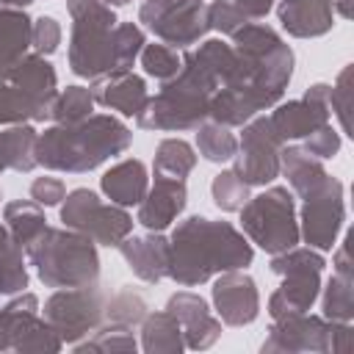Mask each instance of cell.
<instances>
[{"label": "cell", "mask_w": 354, "mask_h": 354, "mask_svg": "<svg viewBox=\"0 0 354 354\" xmlns=\"http://www.w3.org/2000/svg\"><path fill=\"white\" fill-rule=\"evenodd\" d=\"M144 44H147L144 30H141L136 22H122V25H116V28H113V36H111L113 72H127V69L138 61V53H141Z\"/></svg>", "instance_id": "e575fe53"}, {"label": "cell", "mask_w": 354, "mask_h": 354, "mask_svg": "<svg viewBox=\"0 0 354 354\" xmlns=\"http://www.w3.org/2000/svg\"><path fill=\"white\" fill-rule=\"evenodd\" d=\"M138 22L169 47H191L207 30L205 0H147L138 8Z\"/></svg>", "instance_id": "30bf717a"}, {"label": "cell", "mask_w": 354, "mask_h": 354, "mask_svg": "<svg viewBox=\"0 0 354 354\" xmlns=\"http://www.w3.org/2000/svg\"><path fill=\"white\" fill-rule=\"evenodd\" d=\"M346 221V205H343V183L329 177L304 196L301 213H299V235L307 241L315 252H329L337 241V232Z\"/></svg>", "instance_id": "8fae6325"}, {"label": "cell", "mask_w": 354, "mask_h": 354, "mask_svg": "<svg viewBox=\"0 0 354 354\" xmlns=\"http://www.w3.org/2000/svg\"><path fill=\"white\" fill-rule=\"evenodd\" d=\"M196 149L210 163H227L238 152V138L227 124L218 122H202L196 127Z\"/></svg>", "instance_id": "f546056e"}, {"label": "cell", "mask_w": 354, "mask_h": 354, "mask_svg": "<svg viewBox=\"0 0 354 354\" xmlns=\"http://www.w3.org/2000/svg\"><path fill=\"white\" fill-rule=\"evenodd\" d=\"M279 44H282L279 33L268 25H260V22H246L232 33V50L249 61H260L263 55H268Z\"/></svg>", "instance_id": "1f68e13d"}, {"label": "cell", "mask_w": 354, "mask_h": 354, "mask_svg": "<svg viewBox=\"0 0 354 354\" xmlns=\"http://www.w3.org/2000/svg\"><path fill=\"white\" fill-rule=\"evenodd\" d=\"M0 199H3V194H0Z\"/></svg>", "instance_id": "f5cc1de1"}, {"label": "cell", "mask_w": 354, "mask_h": 354, "mask_svg": "<svg viewBox=\"0 0 354 354\" xmlns=\"http://www.w3.org/2000/svg\"><path fill=\"white\" fill-rule=\"evenodd\" d=\"M100 188L113 205L138 207V202L147 196V188H149L147 166L138 158H124L100 177Z\"/></svg>", "instance_id": "7402d4cb"}, {"label": "cell", "mask_w": 354, "mask_h": 354, "mask_svg": "<svg viewBox=\"0 0 354 354\" xmlns=\"http://www.w3.org/2000/svg\"><path fill=\"white\" fill-rule=\"evenodd\" d=\"M279 174L288 177L290 191L299 194L301 199L326 180V169L318 158L307 155L301 147H288V144H282L279 149Z\"/></svg>", "instance_id": "cb8c5ba5"}, {"label": "cell", "mask_w": 354, "mask_h": 354, "mask_svg": "<svg viewBox=\"0 0 354 354\" xmlns=\"http://www.w3.org/2000/svg\"><path fill=\"white\" fill-rule=\"evenodd\" d=\"M141 348L147 354H180L185 348L180 321L166 310L147 313L141 321Z\"/></svg>", "instance_id": "4316f807"}, {"label": "cell", "mask_w": 354, "mask_h": 354, "mask_svg": "<svg viewBox=\"0 0 354 354\" xmlns=\"http://www.w3.org/2000/svg\"><path fill=\"white\" fill-rule=\"evenodd\" d=\"M332 6L343 19H351V0H332Z\"/></svg>", "instance_id": "7dc6e473"}, {"label": "cell", "mask_w": 354, "mask_h": 354, "mask_svg": "<svg viewBox=\"0 0 354 354\" xmlns=\"http://www.w3.org/2000/svg\"><path fill=\"white\" fill-rule=\"evenodd\" d=\"M249 19L241 14V8L232 0H213V3H207V25H210V30H218L224 36H232Z\"/></svg>", "instance_id": "60d3db41"}, {"label": "cell", "mask_w": 354, "mask_h": 354, "mask_svg": "<svg viewBox=\"0 0 354 354\" xmlns=\"http://www.w3.org/2000/svg\"><path fill=\"white\" fill-rule=\"evenodd\" d=\"M28 288L25 252L14 241L0 252V296H14Z\"/></svg>", "instance_id": "f35d334b"}, {"label": "cell", "mask_w": 354, "mask_h": 354, "mask_svg": "<svg viewBox=\"0 0 354 354\" xmlns=\"http://www.w3.org/2000/svg\"><path fill=\"white\" fill-rule=\"evenodd\" d=\"M332 111H329V86L326 83H315L304 91L301 100H288V102H277L268 122L274 127V133L282 138V144L288 141H304L313 130L324 127L329 122Z\"/></svg>", "instance_id": "4fadbf2b"}, {"label": "cell", "mask_w": 354, "mask_h": 354, "mask_svg": "<svg viewBox=\"0 0 354 354\" xmlns=\"http://www.w3.org/2000/svg\"><path fill=\"white\" fill-rule=\"evenodd\" d=\"M351 243H354V235H351V232L343 238V243H337V249H335V257H332V274H340V277H351V279H354Z\"/></svg>", "instance_id": "f6af8a7d"}, {"label": "cell", "mask_w": 354, "mask_h": 354, "mask_svg": "<svg viewBox=\"0 0 354 354\" xmlns=\"http://www.w3.org/2000/svg\"><path fill=\"white\" fill-rule=\"evenodd\" d=\"M30 3H33V0H0L3 8H22V11H25Z\"/></svg>", "instance_id": "681fc988"}, {"label": "cell", "mask_w": 354, "mask_h": 354, "mask_svg": "<svg viewBox=\"0 0 354 354\" xmlns=\"http://www.w3.org/2000/svg\"><path fill=\"white\" fill-rule=\"evenodd\" d=\"M116 249L138 279L155 285L169 277V238H163L160 232L127 235Z\"/></svg>", "instance_id": "d6986e66"}, {"label": "cell", "mask_w": 354, "mask_h": 354, "mask_svg": "<svg viewBox=\"0 0 354 354\" xmlns=\"http://www.w3.org/2000/svg\"><path fill=\"white\" fill-rule=\"evenodd\" d=\"M138 61H141L144 75H149L160 83L171 80L183 69V55H177V50L169 44H144L138 53Z\"/></svg>", "instance_id": "8d00e7d4"}, {"label": "cell", "mask_w": 354, "mask_h": 354, "mask_svg": "<svg viewBox=\"0 0 354 354\" xmlns=\"http://www.w3.org/2000/svg\"><path fill=\"white\" fill-rule=\"evenodd\" d=\"M210 194H213V205H216L218 210H224V213H238V210L246 205V199H249V185H246L232 169H227V171H218V174L213 177Z\"/></svg>", "instance_id": "74e56055"}, {"label": "cell", "mask_w": 354, "mask_h": 354, "mask_svg": "<svg viewBox=\"0 0 354 354\" xmlns=\"http://www.w3.org/2000/svg\"><path fill=\"white\" fill-rule=\"evenodd\" d=\"M351 66H343L335 83L329 86V111L337 113L343 133H351Z\"/></svg>", "instance_id": "ab89813d"}, {"label": "cell", "mask_w": 354, "mask_h": 354, "mask_svg": "<svg viewBox=\"0 0 354 354\" xmlns=\"http://www.w3.org/2000/svg\"><path fill=\"white\" fill-rule=\"evenodd\" d=\"M326 260L315 249H285L279 254H271V271L282 277V285L268 299V315L285 318L296 313H307L321 293V271Z\"/></svg>", "instance_id": "52a82bcc"}, {"label": "cell", "mask_w": 354, "mask_h": 354, "mask_svg": "<svg viewBox=\"0 0 354 354\" xmlns=\"http://www.w3.org/2000/svg\"><path fill=\"white\" fill-rule=\"evenodd\" d=\"M0 351H8V335H6V318H3V307H0Z\"/></svg>", "instance_id": "c3c4849f"}, {"label": "cell", "mask_w": 354, "mask_h": 354, "mask_svg": "<svg viewBox=\"0 0 354 354\" xmlns=\"http://www.w3.org/2000/svg\"><path fill=\"white\" fill-rule=\"evenodd\" d=\"M188 205V188L185 180L163 177L155 174V183L147 188V196L138 202V216L136 221L147 227L149 232H163L177 221V216Z\"/></svg>", "instance_id": "e0dca14e"}, {"label": "cell", "mask_w": 354, "mask_h": 354, "mask_svg": "<svg viewBox=\"0 0 354 354\" xmlns=\"http://www.w3.org/2000/svg\"><path fill=\"white\" fill-rule=\"evenodd\" d=\"M102 3H108V6H111V8H113V6H127V3H130V0H102ZM144 3H147V0H144Z\"/></svg>", "instance_id": "816d5d0a"}, {"label": "cell", "mask_w": 354, "mask_h": 354, "mask_svg": "<svg viewBox=\"0 0 354 354\" xmlns=\"http://www.w3.org/2000/svg\"><path fill=\"white\" fill-rule=\"evenodd\" d=\"M61 44V25L55 17H39L33 19V28H30V47L33 53L39 55H53Z\"/></svg>", "instance_id": "b9f144b4"}, {"label": "cell", "mask_w": 354, "mask_h": 354, "mask_svg": "<svg viewBox=\"0 0 354 354\" xmlns=\"http://www.w3.org/2000/svg\"><path fill=\"white\" fill-rule=\"evenodd\" d=\"M147 313H149V307H147L144 296L136 293L133 288H122L113 296H105V321H111V324L138 326Z\"/></svg>", "instance_id": "d590c367"}, {"label": "cell", "mask_w": 354, "mask_h": 354, "mask_svg": "<svg viewBox=\"0 0 354 354\" xmlns=\"http://www.w3.org/2000/svg\"><path fill=\"white\" fill-rule=\"evenodd\" d=\"M66 196V185L58 177H36L30 183V199L41 207H55Z\"/></svg>", "instance_id": "ee69618b"}, {"label": "cell", "mask_w": 354, "mask_h": 354, "mask_svg": "<svg viewBox=\"0 0 354 354\" xmlns=\"http://www.w3.org/2000/svg\"><path fill=\"white\" fill-rule=\"evenodd\" d=\"M30 28H33V19L22 8H3L0 6V77H6L8 69L22 55H28Z\"/></svg>", "instance_id": "603a6c76"}, {"label": "cell", "mask_w": 354, "mask_h": 354, "mask_svg": "<svg viewBox=\"0 0 354 354\" xmlns=\"http://www.w3.org/2000/svg\"><path fill=\"white\" fill-rule=\"evenodd\" d=\"M36 141L39 133L33 124H11L0 133V174L3 171H33L36 163Z\"/></svg>", "instance_id": "d4e9b609"}, {"label": "cell", "mask_w": 354, "mask_h": 354, "mask_svg": "<svg viewBox=\"0 0 354 354\" xmlns=\"http://www.w3.org/2000/svg\"><path fill=\"white\" fill-rule=\"evenodd\" d=\"M8 243H11V238H8V230H6V224L0 221V252H3Z\"/></svg>", "instance_id": "f907efd6"}, {"label": "cell", "mask_w": 354, "mask_h": 354, "mask_svg": "<svg viewBox=\"0 0 354 354\" xmlns=\"http://www.w3.org/2000/svg\"><path fill=\"white\" fill-rule=\"evenodd\" d=\"M354 279L332 274L321 296V315L326 321H351L354 318V293H351Z\"/></svg>", "instance_id": "836d02e7"}, {"label": "cell", "mask_w": 354, "mask_h": 354, "mask_svg": "<svg viewBox=\"0 0 354 354\" xmlns=\"http://www.w3.org/2000/svg\"><path fill=\"white\" fill-rule=\"evenodd\" d=\"M133 141V130L108 113H91L75 124H53L39 133L36 163L53 171L83 174L122 155Z\"/></svg>", "instance_id": "7a4b0ae2"}, {"label": "cell", "mask_w": 354, "mask_h": 354, "mask_svg": "<svg viewBox=\"0 0 354 354\" xmlns=\"http://www.w3.org/2000/svg\"><path fill=\"white\" fill-rule=\"evenodd\" d=\"M238 213H241V230L249 238V243H257L268 254L293 249L301 241L293 194L282 185H271L263 194L249 196Z\"/></svg>", "instance_id": "8992f818"}, {"label": "cell", "mask_w": 354, "mask_h": 354, "mask_svg": "<svg viewBox=\"0 0 354 354\" xmlns=\"http://www.w3.org/2000/svg\"><path fill=\"white\" fill-rule=\"evenodd\" d=\"M44 119H50V113L39 102H33L14 83L0 80V124H30Z\"/></svg>", "instance_id": "83f0119b"}, {"label": "cell", "mask_w": 354, "mask_h": 354, "mask_svg": "<svg viewBox=\"0 0 354 354\" xmlns=\"http://www.w3.org/2000/svg\"><path fill=\"white\" fill-rule=\"evenodd\" d=\"M75 351H136L138 340L133 335V326L124 324H100L88 337H83L80 343L72 346Z\"/></svg>", "instance_id": "d6a6232c"}, {"label": "cell", "mask_w": 354, "mask_h": 354, "mask_svg": "<svg viewBox=\"0 0 354 354\" xmlns=\"http://www.w3.org/2000/svg\"><path fill=\"white\" fill-rule=\"evenodd\" d=\"M329 324L324 315H285L277 318L263 340V351H318L329 354Z\"/></svg>", "instance_id": "9a60e30c"}, {"label": "cell", "mask_w": 354, "mask_h": 354, "mask_svg": "<svg viewBox=\"0 0 354 354\" xmlns=\"http://www.w3.org/2000/svg\"><path fill=\"white\" fill-rule=\"evenodd\" d=\"M279 25L296 39H318L335 28L332 0H279Z\"/></svg>", "instance_id": "ffe728a7"}, {"label": "cell", "mask_w": 354, "mask_h": 354, "mask_svg": "<svg viewBox=\"0 0 354 354\" xmlns=\"http://www.w3.org/2000/svg\"><path fill=\"white\" fill-rule=\"evenodd\" d=\"M28 263L47 288H77L91 285L100 277L97 243L69 227H47L28 249Z\"/></svg>", "instance_id": "3957f363"}, {"label": "cell", "mask_w": 354, "mask_h": 354, "mask_svg": "<svg viewBox=\"0 0 354 354\" xmlns=\"http://www.w3.org/2000/svg\"><path fill=\"white\" fill-rule=\"evenodd\" d=\"M279 149L282 138L274 133L268 116L249 119L243 124L238 152H235V166L232 171L252 188V185H268L271 180L279 177Z\"/></svg>", "instance_id": "7c38bea8"}, {"label": "cell", "mask_w": 354, "mask_h": 354, "mask_svg": "<svg viewBox=\"0 0 354 354\" xmlns=\"http://www.w3.org/2000/svg\"><path fill=\"white\" fill-rule=\"evenodd\" d=\"M72 17L69 33V69L77 77L97 80L113 72L111 36L116 28V14L102 0H66Z\"/></svg>", "instance_id": "5b68a950"}, {"label": "cell", "mask_w": 354, "mask_h": 354, "mask_svg": "<svg viewBox=\"0 0 354 354\" xmlns=\"http://www.w3.org/2000/svg\"><path fill=\"white\" fill-rule=\"evenodd\" d=\"M61 221L100 246H119L133 232V216L113 202L105 205L91 188H75L64 196Z\"/></svg>", "instance_id": "ba28073f"}, {"label": "cell", "mask_w": 354, "mask_h": 354, "mask_svg": "<svg viewBox=\"0 0 354 354\" xmlns=\"http://www.w3.org/2000/svg\"><path fill=\"white\" fill-rule=\"evenodd\" d=\"M307 155L318 158V160H326V158H335L340 152V133L326 122L324 127L313 130L307 138H304V147H301Z\"/></svg>", "instance_id": "7bdbcfd3"}, {"label": "cell", "mask_w": 354, "mask_h": 354, "mask_svg": "<svg viewBox=\"0 0 354 354\" xmlns=\"http://www.w3.org/2000/svg\"><path fill=\"white\" fill-rule=\"evenodd\" d=\"M196 166L194 147L183 138H163L155 149V174L185 180Z\"/></svg>", "instance_id": "f1b7e54d"}, {"label": "cell", "mask_w": 354, "mask_h": 354, "mask_svg": "<svg viewBox=\"0 0 354 354\" xmlns=\"http://www.w3.org/2000/svg\"><path fill=\"white\" fill-rule=\"evenodd\" d=\"M232 3L241 8L246 19H263L274 8V0H232Z\"/></svg>", "instance_id": "bcb514c9"}, {"label": "cell", "mask_w": 354, "mask_h": 354, "mask_svg": "<svg viewBox=\"0 0 354 354\" xmlns=\"http://www.w3.org/2000/svg\"><path fill=\"white\" fill-rule=\"evenodd\" d=\"M0 80H8V83H14L17 88H22V91H25L33 102H39L47 113H50V108H53V100L58 97V75H55L53 64H50L44 55H39V53L22 55V58L8 69V75L0 77Z\"/></svg>", "instance_id": "44dd1931"}, {"label": "cell", "mask_w": 354, "mask_h": 354, "mask_svg": "<svg viewBox=\"0 0 354 354\" xmlns=\"http://www.w3.org/2000/svg\"><path fill=\"white\" fill-rule=\"evenodd\" d=\"M3 224L8 230V238L25 252L47 230V216H44V207L36 205L33 199H14V202H6L3 207Z\"/></svg>", "instance_id": "484cf974"}, {"label": "cell", "mask_w": 354, "mask_h": 354, "mask_svg": "<svg viewBox=\"0 0 354 354\" xmlns=\"http://www.w3.org/2000/svg\"><path fill=\"white\" fill-rule=\"evenodd\" d=\"M41 318L55 329L61 343L75 346L105 321V293L97 288V282L77 288H58L44 301Z\"/></svg>", "instance_id": "9c48e42d"}, {"label": "cell", "mask_w": 354, "mask_h": 354, "mask_svg": "<svg viewBox=\"0 0 354 354\" xmlns=\"http://www.w3.org/2000/svg\"><path fill=\"white\" fill-rule=\"evenodd\" d=\"M91 94H94V102L102 105V108H111V111H119L122 116H138L149 100V91H147V83L141 75L136 72H111V75H102L94 80L91 86Z\"/></svg>", "instance_id": "ac0fdd59"}, {"label": "cell", "mask_w": 354, "mask_h": 354, "mask_svg": "<svg viewBox=\"0 0 354 354\" xmlns=\"http://www.w3.org/2000/svg\"><path fill=\"white\" fill-rule=\"evenodd\" d=\"M166 313H171L183 326V340L194 351L210 348L221 337V321L213 315L207 301L194 290H177L166 301Z\"/></svg>", "instance_id": "2e32d148"}, {"label": "cell", "mask_w": 354, "mask_h": 354, "mask_svg": "<svg viewBox=\"0 0 354 354\" xmlns=\"http://www.w3.org/2000/svg\"><path fill=\"white\" fill-rule=\"evenodd\" d=\"M213 307L221 324L246 326L260 315V293L257 285L243 268L224 271L213 282Z\"/></svg>", "instance_id": "5bb4252c"}, {"label": "cell", "mask_w": 354, "mask_h": 354, "mask_svg": "<svg viewBox=\"0 0 354 354\" xmlns=\"http://www.w3.org/2000/svg\"><path fill=\"white\" fill-rule=\"evenodd\" d=\"M94 94L86 86H66L64 91H58V97L53 100L50 108V119L55 124H75L83 122L94 113Z\"/></svg>", "instance_id": "4dcf8cb0"}, {"label": "cell", "mask_w": 354, "mask_h": 354, "mask_svg": "<svg viewBox=\"0 0 354 354\" xmlns=\"http://www.w3.org/2000/svg\"><path fill=\"white\" fill-rule=\"evenodd\" d=\"M216 86L196 72L191 64L183 61V69L163 83V88L147 100L144 111L136 116L141 130H166V133H185L196 130L207 122V105Z\"/></svg>", "instance_id": "277c9868"}, {"label": "cell", "mask_w": 354, "mask_h": 354, "mask_svg": "<svg viewBox=\"0 0 354 354\" xmlns=\"http://www.w3.org/2000/svg\"><path fill=\"white\" fill-rule=\"evenodd\" d=\"M254 260L249 238L230 221H213L205 216H188L169 238V277L194 288L216 274L246 268Z\"/></svg>", "instance_id": "6da1fadb"}]
</instances>
